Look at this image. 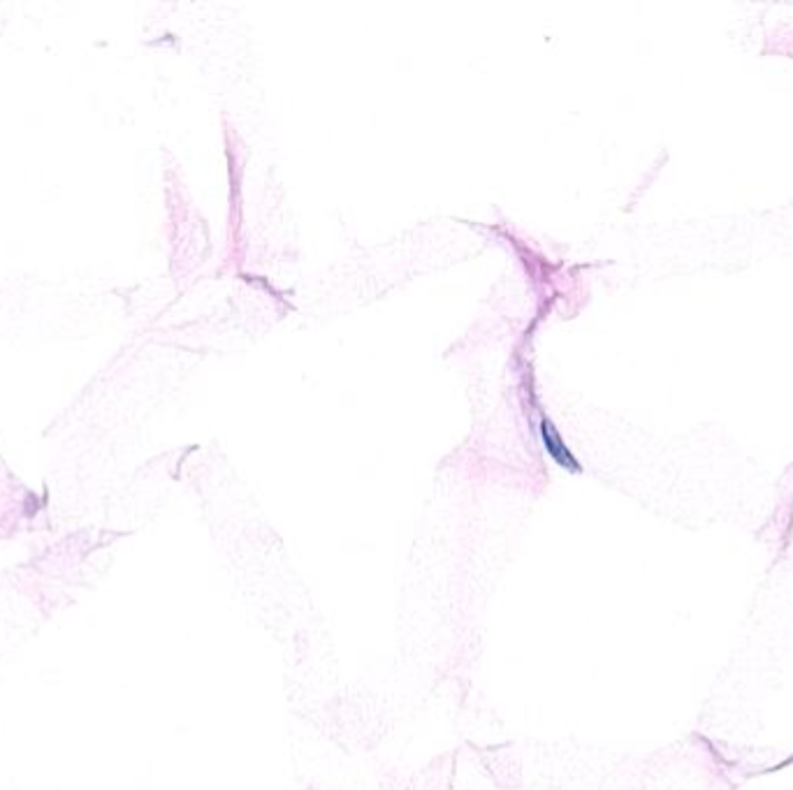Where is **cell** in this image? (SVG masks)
<instances>
[{"label":"cell","instance_id":"1","mask_svg":"<svg viewBox=\"0 0 793 790\" xmlns=\"http://www.w3.org/2000/svg\"><path fill=\"white\" fill-rule=\"evenodd\" d=\"M541 434H543V441H545V448L550 450V455L557 459L559 464L562 466H566V468H573V471H578V464H576V459H573V455L569 450H566V445L562 443V438H559V434H557V429L552 427V424L548 422V420H543V424H541Z\"/></svg>","mask_w":793,"mask_h":790}]
</instances>
